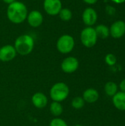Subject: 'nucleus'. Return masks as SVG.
I'll list each match as a JSON object with an SVG mask.
<instances>
[{"label":"nucleus","mask_w":125,"mask_h":126,"mask_svg":"<svg viewBox=\"0 0 125 126\" xmlns=\"http://www.w3.org/2000/svg\"><path fill=\"white\" fill-rule=\"evenodd\" d=\"M6 14L10 22L15 24H19L27 19L28 10L24 3L19 1H15L8 4Z\"/></svg>","instance_id":"nucleus-1"},{"label":"nucleus","mask_w":125,"mask_h":126,"mask_svg":"<svg viewBox=\"0 0 125 126\" xmlns=\"http://www.w3.org/2000/svg\"><path fill=\"white\" fill-rule=\"evenodd\" d=\"M14 47L17 54L20 55H29L35 47V40L29 34H23L17 37L14 42Z\"/></svg>","instance_id":"nucleus-2"},{"label":"nucleus","mask_w":125,"mask_h":126,"mask_svg":"<svg viewBox=\"0 0 125 126\" xmlns=\"http://www.w3.org/2000/svg\"><path fill=\"white\" fill-rule=\"evenodd\" d=\"M69 92V87L66 83L57 82L51 87L49 90V97L52 101L61 103L68 98Z\"/></svg>","instance_id":"nucleus-3"},{"label":"nucleus","mask_w":125,"mask_h":126,"mask_svg":"<svg viewBox=\"0 0 125 126\" xmlns=\"http://www.w3.org/2000/svg\"><path fill=\"white\" fill-rule=\"evenodd\" d=\"M75 46V41L73 36L69 34H63L60 36L56 43V48L61 54L71 52Z\"/></svg>","instance_id":"nucleus-4"},{"label":"nucleus","mask_w":125,"mask_h":126,"mask_svg":"<svg viewBox=\"0 0 125 126\" xmlns=\"http://www.w3.org/2000/svg\"><path fill=\"white\" fill-rule=\"evenodd\" d=\"M97 38L95 29L92 27H86L80 32V41L87 48L94 47L97 42Z\"/></svg>","instance_id":"nucleus-5"},{"label":"nucleus","mask_w":125,"mask_h":126,"mask_svg":"<svg viewBox=\"0 0 125 126\" xmlns=\"http://www.w3.org/2000/svg\"><path fill=\"white\" fill-rule=\"evenodd\" d=\"M79 65V61L77 58L74 56H69L62 61L60 68L64 73L72 74L78 69Z\"/></svg>","instance_id":"nucleus-6"},{"label":"nucleus","mask_w":125,"mask_h":126,"mask_svg":"<svg viewBox=\"0 0 125 126\" xmlns=\"http://www.w3.org/2000/svg\"><path fill=\"white\" fill-rule=\"evenodd\" d=\"M61 0H44L43 10L49 16H57L63 8Z\"/></svg>","instance_id":"nucleus-7"},{"label":"nucleus","mask_w":125,"mask_h":126,"mask_svg":"<svg viewBox=\"0 0 125 126\" xmlns=\"http://www.w3.org/2000/svg\"><path fill=\"white\" fill-rule=\"evenodd\" d=\"M16 55L17 52L13 45L6 44L0 47V61H11L16 57Z\"/></svg>","instance_id":"nucleus-8"},{"label":"nucleus","mask_w":125,"mask_h":126,"mask_svg":"<svg viewBox=\"0 0 125 126\" xmlns=\"http://www.w3.org/2000/svg\"><path fill=\"white\" fill-rule=\"evenodd\" d=\"M26 20L30 27L37 28L42 24L43 21V16L41 11L38 10H32L28 13Z\"/></svg>","instance_id":"nucleus-9"},{"label":"nucleus","mask_w":125,"mask_h":126,"mask_svg":"<svg viewBox=\"0 0 125 126\" xmlns=\"http://www.w3.org/2000/svg\"><path fill=\"white\" fill-rule=\"evenodd\" d=\"M97 13L92 7H87L84 10L82 14L83 23L87 27H92L97 21Z\"/></svg>","instance_id":"nucleus-10"},{"label":"nucleus","mask_w":125,"mask_h":126,"mask_svg":"<svg viewBox=\"0 0 125 126\" xmlns=\"http://www.w3.org/2000/svg\"><path fill=\"white\" fill-rule=\"evenodd\" d=\"M110 35L114 38H122L125 34V22L123 21H116L111 26Z\"/></svg>","instance_id":"nucleus-11"},{"label":"nucleus","mask_w":125,"mask_h":126,"mask_svg":"<svg viewBox=\"0 0 125 126\" xmlns=\"http://www.w3.org/2000/svg\"><path fill=\"white\" fill-rule=\"evenodd\" d=\"M32 105L38 109H44L48 104V97L47 96L42 92L35 93L31 98Z\"/></svg>","instance_id":"nucleus-12"},{"label":"nucleus","mask_w":125,"mask_h":126,"mask_svg":"<svg viewBox=\"0 0 125 126\" xmlns=\"http://www.w3.org/2000/svg\"><path fill=\"white\" fill-rule=\"evenodd\" d=\"M99 97V94L98 91L94 88H89L84 91L83 94V98L85 103H96Z\"/></svg>","instance_id":"nucleus-13"},{"label":"nucleus","mask_w":125,"mask_h":126,"mask_svg":"<svg viewBox=\"0 0 125 126\" xmlns=\"http://www.w3.org/2000/svg\"><path fill=\"white\" fill-rule=\"evenodd\" d=\"M113 106L119 111H125V92H118L112 97Z\"/></svg>","instance_id":"nucleus-14"},{"label":"nucleus","mask_w":125,"mask_h":126,"mask_svg":"<svg viewBox=\"0 0 125 126\" xmlns=\"http://www.w3.org/2000/svg\"><path fill=\"white\" fill-rule=\"evenodd\" d=\"M49 111L55 117H60L63 112V107L60 103L52 101L49 105Z\"/></svg>","instance_id":"nucleus-15"},{"label":"nucleus","mask_w":125,"mask_h":126,"mask_svg":"<svg viewBox=\"0 0 125 126\" xmlns=\"http://www.w3.org/2000/svg\"><path fill=\"white\" fill-rule=\"evenodd\" d=\"M94 29H95V31L97 32L98 38L105 39V38H107L110 35V30L106 25L99 24Z\"/></svg>","instance_id":"nucleus-16"},{"label":"nucleus","mask_w":125,"mask_h":126,"mask_svg":"<svg viewBox=\"0 0 125 126\" xmlns=\"http://www.w3.org/2000/svg\"><path fill=\"white\" fill-rule=\"evenodd\" d=\"M104 90L108 96L113 97L118 92V86L116 83L113 81H109L105 83Z\"/></svg>","instance_id":"nucleus-17"},{"label":"nucleus","mask_w":125,"mask_h":126,"mask_svg":"<svg viewBox=\"0 0 125 126\" xmlns=\"http://www.w3.org/2000/svg\"><path fill=\"white\" fill-rule=\"evenodd\" d=\"M60 18L63 21H69L72 18V12L69 8H62L58 13Z\"/></svg>","instance_id":"nucleus-18"},{"label":"nucleus","mask_w":125,"mask_h":126,"mask_svg":"<svg viewBox=\"0 0 125 126\" xmlns=\"http://www.w3.org/2000/svg\"><path fill=\"white\" fill-rule=\"evenodd\" d=\"M85 100H83V97H75L73 98V100H71V106L77 110H80L81 109H83L85 106Z\"/></svg>","instance_id":"nucleus-19"},{"label":"nucleus","mask_w":125,"mask_h":126,"mask_svg":"<svg viewBox=\"0 0 125 126\" xmlns=\"http://www.w3.org/2000/svg\"><path fill=\"white\" fill-rule=\"evenodd\" d=\"M105 63L108 66H114L116 63L117 58H116L115 55H113L112 53H108V54L106 55V56L105 58Z\"/></svg>","instance_id":"nucleus-20"},{"label":"nucleus","mask_w":125,"mask_h":126,"mask_svg":"<svg viewBox=\"0 0 125 126\" xmlns=\"http://www.w3.org/2000/svg\"><path fill=\"white\" fill-rule=\"evenodd\" d=\"M49 126H69L67 123L63 120L62 118L60 117H55L52 119L50 123H49Z\"/></svg>","instance_id":"nucleus-21"},{"label":"nucleus","mask_w":125,"mask_h":126,"mask_svg":"<svg viewBox=\"0 0 125 126\" xmlns=\"http://www.w3.org/2000/svg\"><path fill=\"white\" fill-rule=\"evenodd\" d=\"M105 10H106V13L108 15H110V16H113L116 13V9H115V7H113V6H111V5L106 6Z\"/></svg>","instance_id":"nucleus-22"},{"label":"nucleus","mask_w":125,"mask_h":126,"mask_svg":"<svg viewBox=\"0 0 125 126\" xmlns=\"http://www.w3.org/2000/svg\"><path fill=\"white\" fill-rule=\"evenodd\" d=\"M119 89L121 90V92H125V79L122 80L120 83H119Z\"/></svg>","instance_id":"nucleus-23"},{"label":"nucleus","mask_w":125,"mask_h":126,"mask_svg":"<svg viewBox=\"0 0 125 126\" xmlns=\"http://www.w3.org/2000/svg\"><path fill=\"white\" fill-rule=\"evenodd\" d=\"M83 1L88 4H94L97 2L98 0H83Z\"/></svg>","instance_id":"nucleus-24"},{"label":"nucleus","mask_w":125,"mask_h":126,"mask_svg":"<svg viewBox=\"0 0 125 126\" xmlns=\"http://www.w3.org/2000/svg\"><path fill=\"white\" fill-rule=\"evenodd\" d=\"M111 1L116 4H122V3L125 2V0H111Z\"/></svg>","instance_id":"nucleus-25"},{"label":"nucleus","mask_w":125,"mask_h":126,"mask_svg":"<svg viewBox=\"0 0 125 126\" xmlns=\"http://www.w3.org/2000/svg\"><path fill=\"white\" fill-rule=\"evenodd\" d=\"M5 4H11V3H13V2H14L15 1H16V0H2Z\"/></svg>","instance_id":"nucleus-26"},{"label":"nucleus","mask_w":125,"mask_h":126,"mask_svg":"<svg viewBox=\"0 0 125 126\" xmlns=\"http://www.w3.org/2000/svg\"><path fill=\"white\" fill-rule=\"evenodd\" d=\"M82 126V125H80V124H76V125H74V126Z\"/></svg>","instance_id":"nucleus-27"}]
</instances>
